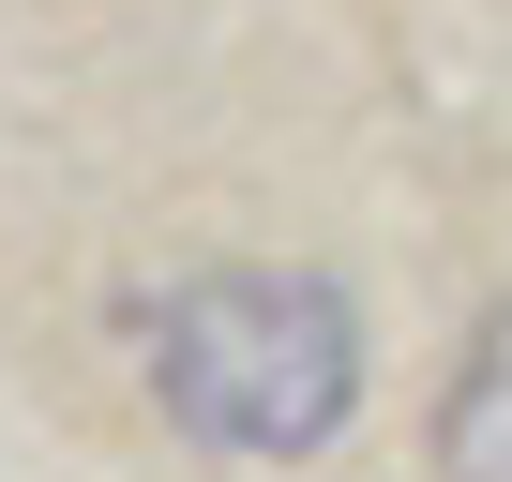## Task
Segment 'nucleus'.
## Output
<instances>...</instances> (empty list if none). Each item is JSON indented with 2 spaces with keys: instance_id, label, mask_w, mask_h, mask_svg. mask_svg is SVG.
<instances>
[{
  "instance_id": "f257e3e1",
  "label": "nucleus",
  "mask_w": 512,
  "mask_h": 482,
  "mask_svg": "<svg viewBox=\"0 0 512 482\" xmlns=\"http://www.w3.org/2000/svg\"><path fill=\"white\" fill-rule=\"evenodd\" d=\"M136 377H151L166 437H196L226 467H302L362 407V317L332 272H181L136 317Z\"/></svg>"
},
{
  "instance_id": "f03ea898",
  "label": "nucleus",
  "mask_w": 512,
  "mask_h": 482,
  "mask_svg": "<svg viewBox=\"0 0 512 482\" xmlns=\"http://www.w3.org/2000/svg\"><path fill=\"white\" fill-rule=\"evenodd\" d=\"M437 467L452 482H512V302L482 317V347H467V377L437 407Z\"/></svg>"
}]
</instances>
